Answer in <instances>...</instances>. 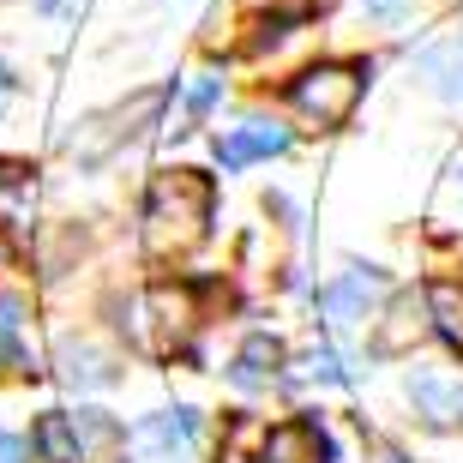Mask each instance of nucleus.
I'll return each mask as SVG.
<instances>
[{
	"label": "nucleus",
	"instance_id": "1a4fd4ad",
	"mask_svg": "<svg viewBox=\"0 0 463 463\" xmlns=\"http://www.w3.org/2000/svg\"><path fill=\"white\" fill-rule=\"evenodd\" d=\"M277 361H283L277 337H265V331H259V337H247V349L235 355V385H247V392H253V385H265V379L277 373Z\"/></svg>",
	"mask_w": 463,
	"mask_h": 463
},
{
	"label": "nucleus",
	"instance_id": "9b49d317",
	"mask_svg": "<svg viewBox=\"0 0 463 463\" xmlns=\"http://www.w3.org/2000/svg\"><path fill=\"white\" fill-rule=\"evenodd\" d=\"M67 379L72 385H109L115 379V361L90 344H67Z\"/></svg>",
	"mask_w": 463,
	"mask_h": 463
},
{
	"label": "nucleus",
	"instance_id": "4468645a",
	"mask_svg": "<svg viewBox=\"0 0 463 463\" xmlns=\"http://www.w3.org/2000/svg\"><path fill=\"white\" fill-rule=\"evenodd\" d=\"M428 72H446V79H439V90L463 103V54H433V61H428Z\"/></svg>",
	"mask_w": 463,
	"mask_h": 463
},
{
	"label": "nucleus",
	"instance_id": "ddd939ff",
	"mask_svg": "<svg viewBox=\"0 0 463 463\" xmlns=\"http://www.w3.org/2000/svg\"><path fill=\"white\" fill-rule=\"evenodd\" d=\"M217 97H223V79H217V72H199V79L187 85V120L211 115V103H217Z\"/></svg>",
	"mask_w": 463,
	"mask_h": 463
},
{
	"label": "nucleus",
	"instance_id": "6e6552de",
	"mask_svg": "<svg viewBox=\"0 0 463 463\" xmlns=\"http://www.w3.org/2000/svg\"><path fill=\"white\" fill-rule=\"evenodd\" d=\"M36 451H43V463H85L79 421H72V415H43V421H36Z\"/></svg>",
	"mask_w": 463,
	"mask_h": 463
},
{
	"label": "nucleus",
	"instance_id": "dca6fc26",
	"mask_svg": "<svg viewBox=\"0 0 463 463\" xmlns=\"http://www.w3.org/2000/svg\"><path fill=\"white\" fill-rule=\"evenodd\" d=\"M6 97H13V72L0 67V109H6Z\"/></svg>",
	"mask_w": 463,
	"mask_h": 463
},
{
	"label": "nucleus",
	"instance_id": "20e7f679",
	"mask_svg": "<svg viewBox=\"0 0 463 463\" xmlns=\"http://www.w3.org/2000/svg\"><path fill=\"white\" fill-rule=\"evenodd\" d=\"M331 458H337V451H331L319 421H283V428H271L259 463H331Z\"/></svg>",
	"mask_w": 463,
	"mask_h": 463
},
{
	"label": "nucleus",
	"instance_id": "f8f14e48",
	"mask_svg": "<svg viewBox=\"0 0 463 463\" xmlns=\"http://www.w3.org/2000/svg\"><path fill=\"white\" fill-rule=\"evenodd\" d=\"M18 326H24V301H18V295H0V367H18V361H24Z\"/></svg>",
	"mask_w": 463,
	"mask_h": 463
},
{
	"label": "nucleus",
	"instance_id": "f03ea898",
	"mask_svg": "<svg viewBox=\"0 0 463 463\" xmlns=\"http://www.w3.org/2000/svg\"><path fill=\"white\" fill-rule=\"evenodd\" d=\"M289 103L307 120H319V127H344V120L355 115V103H361V67H349V61L307 67L289 85Z\"/></svg>",
	"mask_w": 463,
	"mask_h": 463
},
{
	"label": "nucleus",
	"instance_id": "0eeeda50",
	"mask_svg": "<svg viewBox=\"0 0 463 463\" xmlns=\"http://www.w3.org/2000/svg\"><path fill=\"white\" fill-rule=\"evenodd\" d=\"M410 397L421 403L433 428H458L463 421V379H446V373H421L410 379Z\"/></svg>",
	"mask_w": 463,
	"mask_h": 463
},
{
	"label": "nucleus",
	"instance_id": "f257e3e1",
	"mask_svg": "<svg viewBox=\"0 0 463 463\" xmlns=\"http://www.w3.org/2000/svg\"><path fill=\"white\" fill-rule=\"evenodd\" d=\"M211 223V181L199 169H169L156 175L145 193V247L156 259H175L205 241Z\"/></svg>",
	"mask_w": 463,
	"mask_h": 463
},
{
	"label": "nucleus",
	"instance_id": "7ed1b4c3",
	"mask_svg": "<svg viewBox=\"0 0 463 463\" xmlns=\"http://www.w3.org/2000/svg\"><path fill=\"white\" fill-rule=\"evenodd\" d=\"M277 151H289V133L271 127V120H241L235 133L217 138V163H223V169H247V163L277 156Z\"/></svg>",
	"mask_w": 463,
	"mask_h": 463
},
{
	"label": "nucleus",
	"instance_id": "9d476101",
	"mask_svg": "<svg viewBox=\"0 0 463 463\" xmlns=\"http://www.w3.org/2000/svg\"><path fill=\"white\" fill-rule=\"evenodd\" d=\"M428 307H433L439 337H446V344L463 355V289H458V283H433V289H428Z\"/></svg>",
	"mask_w": 463,
	"mask_h": 463
},
{
	"label": "nucleus",
	"instance_id": "2eb2a0df",
	"mask_svg": "<svg viewBox=\"0 0 463 463\" xmlns=\"http://www.w3.org/2000/svg\"><path fill=\"white\" fill-rule=\"evenodd\" d=\"M0 463H24V446H18L13 433H0Z\"/></svg>",
	"mask_w": 463,
	"mask_h": 463
},
{
	"label": "nucleus",
	"instance_id": "39448f33",
	"mask_svg": "<svg viewBox=\"0 0 463 463\" xmlns=\"http://www.w3.org/2000/svg\"><path fill=\"white\" fill-rule=\"evenodd\" d=\"M133 439H138L145 451H156V458H181V451H193V439H199V415H193V410L151 415V421H145Z\"/></svg>",
	"mask_w": 463,
	"mask_h": 463
},
{
	"label": "nucleus",
	"instance_id": "423d86ee",
	"mask_svg": "<svg viewBox=\"0 0 463 463\" xmlns=\"http://www.w3.org/2000/svg\"><path fill=\"white\" fill-rule=\"evenodd\" d=\"M373 289H379L373 271H349V277H337V283L319 289V307H326L331 326H355L361 313H367V301H373Z\"/></svg>",
	"mask_w": 463,
	"mask_h": 463
}]
</instances>
